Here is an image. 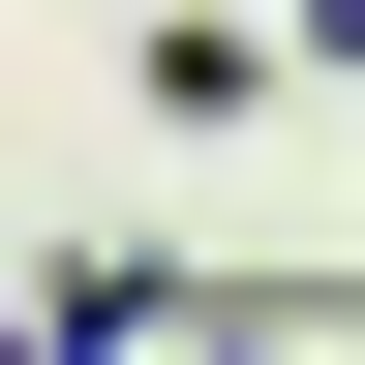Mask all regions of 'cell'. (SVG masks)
<instances>
[{
    "label": "cell",
    "mask_w": 365,
    "mask_h": 365,
    "mask_svg": "<svg viewBox=\"0 0 365 365\" xmlns=\"http://www.w3.org/2000/svg\"><path fill=\"white\" fill-rule=\"evenodd\" d=\"M122 91H153L182 153H244V122H274V91H304V61H274L244 0H153V31H122Z\"/></svg>",
    "instance_id": "1"
},
{
    "label": "cell",
    "mask_w": 365,
    "mask_h": 365,
    "mask_svg": "<svg viewBox=\"0 0 365 365\" xmlns=\"http://www.w3.org/2000/svg\"><path fill=\"white\" fill-rule=\"evenodd\" d=\"M31 335H61V365H122V335H182V274H153V244H31Z\"/></svg>",
    "instance_id": "2"
}]
</instances>
